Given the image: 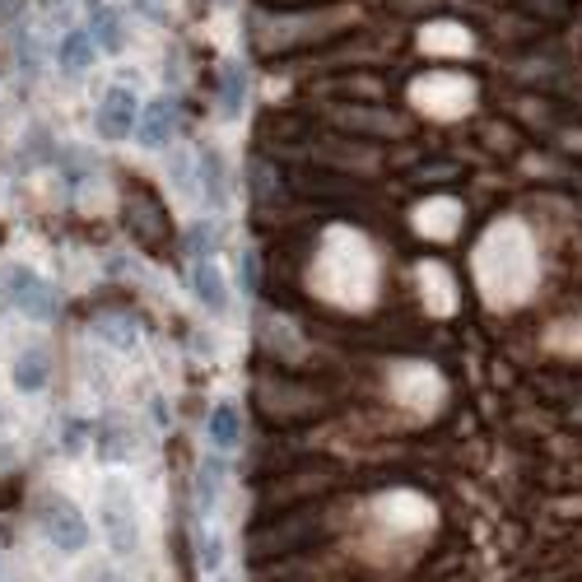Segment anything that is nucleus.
<instances>
[{
	"instance_id": "nucleus-1",
	"label": "nucleus",
	"mask_w": 582,
	"mask_h": 582,
	"mask_svg": "<svg viewBox=\"0 0 582 582\" xmlns=\"http://www.w3.org/2000/svg\"><path fill=\"white\" fill-rule=\"evenodd\" d=\"M532 280H536L532 242H526L518 224H499L480 242V285L494 294V304H513V298L532 289Z\"/></svg>"
},
{
	"instance_id": "nucleus-2",
	"label": "nucleus",
	"mask_w": 582,
	"mask_h": 582,
	"mask_svg": "<svg viewBox=\"0 0 582 582\" xmlns=\"http://www.w3.org/2000/svg\"><path fill=\"white\" fill-rule=\"evenodd\" d=\"M0 298H10V308H20L33 322H57L61 312V298L57 285L47 275L28 271V266H5L0 271Z\"/></svg>"
},
{
	"instance_id": "nucleus-3",
	"label": "nucleus",
	"mask_w": 582,
	"mask_h": 582,
	"mask_svg": "<svg viewBox=\"0 0 582 582\" xmlns=\"http://www.w3.org/2000/svg\"><path fill=\"white\" fill-rule=\"evenodd\" d=\"M38 526H43V536L66 555H80L84 545H90V522H84V513L66 499V494H43L38 499Z\"/></svg>"
},
{
	"instance_id": "nucleus-4",
	"label": "nucleus",
	"mask_w": 582,
	"mask_h": 582,
	"mask_svg": "<svg viewBox=\"0 0 582 582\" xmlns=\"http://www.w3.org/2000/svg\"><path fill=\"white\" fill-rule=\"evenodd\" d=\"M98 518H103V536H108L117 555H131L140 545V508H135V494L121 480H108V489H103Z\"/></svg>"
},
{
	"instance_id": "nucleus-5",
	"label": "nucleus",
	"mask_w": 582,
	"mask_h": 582,
	"mask_svg": "<svg viewBox=\"0 0 582 582\" xmlns=\"http://www.w3.org/2000/svg\"><path fill=\"white\" fill-rule=\"evenodd\" d=\"M135 121H140V103H135V94L127 90V84H112V90L103 94L98 112H94L98 135H103V140H127V135H135Z\"/></svg>"
},
{
	"instance_id": "nucleus-6",
	"label": "nucleus",
	"mask_w": 582,
	"mask_h": 582,
	"mask_svg": "<svg viewBox=\"0 0 582 582\" xmlns=\"http://www.w3.org/2000/svg\"><path fill=\"white\" fill-rule=\"evenodd\" d=\"M471 84L462 75H429L415 84V103H425V108H433L438 117H456L471 103Z\"/></svg>"
},
{
	"instance_id": "nucleus-7",
	"label": "nucleus",
	"mask_w": 582,
	"mask_h": 582,
	"mask_svg": "<svg viewBox=\"0 0 582 582\" xmlns=\"http://www.w3.org/2000/svg\"><path fill=\"white\" fill-rule=\"evenodd\" d=\"M173 131H178V103H173V98L145 103V112H140V121H135V140H140V145H145V150H164L173 140Z\"/></svg>"
},
{
	"instance_id": "nucleus-8",
	"label": "nucleus",
	"mask_w": 582,
	"mask_h": 582,
	"mask_svg": "<svg viewBox=\"0 0 582 582\" xmlns=\"http://www.w3.org/2000/svg\"><path fill=\"white\" fill-rule=\"evenodd\" d=\"M191 294H197V298H201V308H210L215 317L228 312V280H224V271H219V261H215V257L197 261V271H191Z\"/></svg>"
},
{
	"instance_id": "nucleus-9",
	"label": "nucleus",
	"mask_w": 582,
	"mask_h": 582,
	"mask_svg": "<svg viewBox=\"0 0 582 582\" xmlns=\"http://www.w3.org/2000/svg\"><path fill=\"white\" fill-rule=\"evenodd\" d=\"M98 61V43L90 38V28H70L66 38L57 43V66L61 75H84Z\"/></svg>"
},
{
	"instance_id": "nucleus-10",
	"label": "nucleus",
	"mask_w": 582,
	"mask_h": 582,
	"mask_svg": "<svg viewBox=\"0 0 582 582\" xmlns=\"http://www.w3.org/2000/svg\"><path fill=\"white\" fill-rule=\"evenodd\" d=\"M197 187H201V197L210 205L224 210V201H228V173H224L219 150H201L197 154Z\"/></svg>"
},
{
	"instance_id": "nucleus-11",
	"label": "nucleus",
	"mask_w": 582,
	"mask_h": 582,
	"mask_svg": "<svg viewBox=\"0 0 582 582\" xmlns=\"http://www.w3.org/2000/svg\"><path fill=\"white\" fill-rule=\"evenodd\" d=\"M205 433H210V448H215V452H234L238 438H242V415H238V405L219 401L215 411L205 415Z\"/></svg>"
},
{
	"instance_id": "nucleus-12",
	"label": "nucleus",
	"mask_w": 582,
	"mask_h": 582,
	"mask_svg": "<svg viewBox=\"0 0 582 582\" xmlns=\"http://www.w3.org/2000/svg\"><path fill=\"white\" fill-rule=\"evenodd\" d=\"M90 38L98 43V51H112V57L127 47V24L112 5H98V0L90 5Z\"/></svg>"
},
{
	"instance_id": "nucleus-13",
	"label": "nucleus",
	"mask_w": 582,
	"mask_h": 582,
	"mask_svg": "<svg viewBox=\"0 0 582 582\" xmlns=\"http://www.w3.org/2000/svg\"><path fill=\"white\" fill-rule=\"evenodd\" d=\"M14 387H20L24 396H33V392H43V387H47V355H43V349H24V355L14 359Z\"/></svg>"
},
{
	"instance_id": "nucleus-14",
	"label": "nucleus",
	"mask_w": 582,
	"mask_h": 582,
	"mask_svg": "<svg viewBox=\"0 0 582 582\" xmlns=\"http://www.w3.org/2000/svg\"><path fill=\"white\" fill-rule=\"evenodd\" d=\"M94 438H98V456H103V462H131V456H135V448H131V433L121 429L117 419H103Z\"/></svg>"
},
{
	"instance_id": "nucleus-15",
	"label": "nucleus",
	"mask_w": 582,
	"mask_h": 582,
	"mask_svg": "<svg viewBox=\"0 0 582 582\" xmlns=\"http://www.w3.org/2000/svg\"><path fill=\"white\" fill-rule=\"evenodd\" d=\"M219 489H224V462L215 456V462H201V471H197V508L201 513H210L215 508V499H219Z\"/></svg>"
},
{
	"instance_id": "nucleus-16",
	"label": "nucleus",
	"mask_w": 582,
	"mask_h": 582,
	"mask_svg": "<svg viewBox=\"0 0 582 582\" xmlns=\"http://www.w3.org/2000/svg\"><path fill=\"white\" fill-rule=\"evenodd\" d=\"M247 108V70L242 61H224V112L238 117Z\"/></svg>"
},
{
	"instance_id": "nucleus-17",
	"label": "nucleus",
	"mask_w": 582,
	"mask_h": 582,
	"mask_svg": "<svg viewBox=\"0 0 582 582\" xmlns=\"http://www.w3.org/2000/svg\"><path fill=\"white\" fill-rule=\"evenodd\" d=\"M94 331H98V336L108 341V345H117V349H135V341H140L131 317H98Z\"/></svg>"
},
{
	"instance_id": "nucleus-18",
	"label": "nucleus",
	"mask_w": 582,
	"mask_h": 582,
	"mask_svg": "<svg viewBox=\"0 0 582 582\" xmlns=\"http://www.w3.org/2000/svg\"><path fill=\"white\" fill-rule=\"evenodd\" d=\"M219 238H224V228L219 224H191V234H187V252L205 261V257H215L219 252Z\"/></svg>"
},
{
	"instance_id": "nucleus-19",
	"label": "nucleus",
	"mask_w": 582,
	"mask_h": 582,
	"mask_svg": "<svg viewBox=\"0 0 582 582\" xmlns=\"http://www.w3.org/2000/svg\"><path fill=\"white\" fill-rule=\"evenodd\" d=\"M425 47L429 51H471V38H466V28H456V24H438V28H425Z\"/></svg>"
},
{
	"instance_id": "nucleus-20",
	"label": "nucleus",
	"mask_w": 582,
	"mask_h": 582,
	"mask_svg": "<svg viewBox=\"0 0 582 582\" xmlns=\"http://www.w3.org/2000/svg\"><path fill=\"white\" fill-rule=\"evenodd\" d=\"M238 280H242V289H247V294H257V285H261V266H257V257H252V252L242 257V266H238Z\"/></svg>"
},
{
	"instance_id": "nucleus-21",
	"label": "nucleus",
	"mask_w": 582,
	"mask_h": 582,
	"mask_svg": "<svg viewBox=\"0 0 582 582\" xmlns=\"http://www.w3.org/2000/svg\"><path fill=\"white\" fill-rule=\"evenodd\" d=\"M20 66H24V75H38V47H33L28 33L20 38Z\"/></svg>"
},
{
	"instance_id": "nucleus-22",
	"label": "nucleus",
	"mask_w": 582,
	"mask_h": 582,
	"mask_svg": "<svg viewBox=\"0 0 582 582\" xmlns=\"http://www.w3.org/2000/svg\"><path fill=\"white\" fill-rule=\"evenodd\" d=\"M135 10L145 14V20H154V24H164V14H168V10H164V0H135Z\"/></svg>"
},
{
	"instance_id": "nucleus-23",
	"label": "nucleus",
	"mask_w": 582,
	"mask_h": 582,
	"mask_svg": "<svg viewBox=\"0 0 582 582\" xmlns=\"http://www.w3.org/2000/svg\"><path fill=\"white\" fill-rule=\"evenodd\" d=\"M84 582H131V578L117 573V569H90V573H84Z\"/></svg>"
},
{
	"instance_id": "nucleus-24",
	"label": "nucleus",
	"mask_w": 582,
	"mask_h": 582,
	"mask_svg": "<svg viewBox=\"0 0 582 582\" xmlns=\"http://www.w3.org/2000/svg\"><path fill=\"white\" fill-rule=\"evenodd\" d=\"M0 582H10V573H5V563H0Z\"/></svg>"
}]
</instances>
